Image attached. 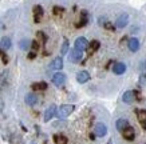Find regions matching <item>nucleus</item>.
I'll return each instance as SVG.
<instances>
[{
	"instance_id": "nucleus-1",
	"label": "nucleus",
	"mask_w": 146,
	"mask_h": 144,
	"mask_svg": "<svg viewBox=\"0 0 146 144\" xmlns=\"http://www.w3.org/2000/svg\"><path fill=\"white\" fill-rule=\"evenodd\" d=\"M74 109H75V107L72 104H64L59 108V111H56V115L60 119H66L67 116H70V114H72Z\"/></svg>"
},
{
	"instance_id": "nucleus-2",
	"label": "nucleus",
	"mask_w": 146,
	"mask_h": 144,
	"mask_svg": "<svg viewBox=\"0 0 146 144\" xmlns=\"http://www.w3.org/2000/svg\"><path fill=\"white\" fill-rule=\"evenodd\" d=\"M82 56H83V53H82V51H79V49H76V48H74V49H71V51H70L68 59H70L71 63H78V61L82 60Z\"/></svg>"
},
{
	"instance_id": "nucleus-3",
	"label": "nucleus",
	"mask_w": 146,
	"mask_h": 144,
	"mask_svg": "<svg viewBox=\"0 0 146 144\" xmlns=\"http://www.w3.org/2000/svg\"><path fill=\"white\" fill-rule=\"evenodd\" d=\"M52 83L56 85V87H62L63 84L66 83V75L62 74V72H56V74L52 76Z\"/></svg>"
},
{
	"instance_id": "nucleus-4",
	"label": "nucleus",
	"mask_w": 146,
	"mask_h": 144,
	"mask_svg": "<svg viewBox=\"0 0 146 144\" xmlns=\"http://www.w3.org/2000/svg\"><path fill=\"white\" fill-rule=\"evenodd\" d=\"M122 136H123V139L131 141V140H134V137H135V130H134L133 127L127 126L123 131H122Z\"/></svg>"
},
{
	"instance_id": "nucleus-5",
	"label": "nucleus",
	"mask_w": 146,
	"mask_h": 144,
	"mask_svg": "<svg viewBox=\"0 0 146 144\" xmlns=\"http://www.w3.org/2000/svg\"><path fill=\"white\" fill-rule=\"evenodd\" d=\"M87 45H89V43H87V39H86V37H83V36L78 37V39L75 40V43H74V48L79 49V51H82V52H83L84 49L87 48Z\"/></svg>"
},
{
	"instance_id": "nucleus-6",
	"label": "nucleus",
	"mask_w": 146,
	"mask_h": 144,
	"mask_svg": "<svg viewBox=\"0 0 146 144\" xmlns=\"http://www.w3.org/2000/svg\"><path fill=\"white\" fill-rule=\"evenodd\" d=\"M129 24V15L127 13H122L119 18L117 19V22H115V26L117 28H123Z\"/></svg>"
},
{
	"instance_id": "nucleus-7",
	"label": "nucleus",
	"mask_w": 146,
	"mask_h": 144,
	"mask_svg": "<svg viewBox=\"0 0 146 144\" xmlns=\"http://www.w3.org/2000/svg\"><path fill=\"white\" fill-rule=\"evenodd\" d=\"M55 115H56V107H55V105H50L48 108L46 109L43 119H44V122H50V120H51Z\"/></svg>"
},
{
	"instance_id": "nucleus-8",
	"label": "nucleus",
	"mask_w": 146,
	"mask_h": 144,
	"mask_svg": "<svg viewBox=\"0 0 146 144\" xmlns=\"http://www.w3.org/2000/svg\"><path fill=\"white\" fill-rule=\"evenodd\" d=\"M90 80V74L87 71H79L78 74H76V82L80 84L83 83H87Z\"/></svg>"
},
{
	"instance_id": "nucleus-9",
	"label": "nucleus",
	"mask_w": 146,
	"mask_h": 144,
	"mask_svg": "<svg viewBox=\"0 0 146 144\" xmlns=\"http://www.w3.org/2000/svg\"><path fill=\"white\" fill-rule=\"evenodd\" d=\"M127 47H129V49H130L131 52H137L138 49H139V40H138L137 37H131V39H129Z\"/></svg>"
},
{
	"instance_id": "nucleus-10",
	"label": "nucleus",
	"mask_w": 146,
	"mask_h": 144,
	"mask_svg": "<svg viewBox=\"0 0 146 144\" xmlns=\"http://www.w3.org/2000/svg\"><path fill=\"white\" fill-rule=\"evenodd\" d=\"M106 133H107V127L103 123H98L97 126H95V135L98 137H103Z\"/></svg>"
},
{
	"instance_id": "nucleus-11",
	"label": "nucleus",
	"mask_w": 146,
	"mask_h": 144,
	"mask_svg": "<svg viewBox=\"0 0 146 144\" xmlns=\"http://www.w3.org/2000/svg\"><path fill=\"white\" fill-rule=\"evenodd\" d=\"M113 72L115 75H123L126 72V64L125 63H115L113 67Z\"/></svg>"
},
{
	"instance_id": "nucleus-12",
	"label": "nucleus",
	"mask_w": 146,
	"mask_h": 144,
	"mask_svg": "<svg viewBox=\"0 0 146 144\" xmlns=\"http://www.w3.org/2000/svg\"><path fill=\"white\" fill-rule=\"evenodd\" d=\"M50 68H52V70H56V71H60L63 68V59L62 57H55L52 61H51V64H50Z\"/></svg>"
},
{
	"instance_id": "nucleus-13",
	"label": "nucleus",
	"mask_w": 146,
	"mask_h": 144,
	"mask_svg": "<svg viewBox=\"0 0 146 144\" xmlns=\"http://www.w3.org/2000/svg\"><path fill=\"white\" fill-rule=\"evenodd\" d=\"M11 45H12V41H11V39H9L8 36H4V37H1V39H0V48H1L3 51L9 49Z\"/></svg>"
},
{
	"instance_id": "nucleus-14",
	"label": "nucleus",
	"mask_w": 146,
	"mask_h": 144,
	"mask_svg": "<svg viewBox=\"0 0 146 144\" xmlns=\"http://www.w3.org/2000/svg\"><path fill=\"white\" fill-rule=\"evenodd\" d=\"M24 101H26L28 105H35L36 103H38V96H36L34 92H30V93H27L26 95Z\"/></svg>"
},
{
	"instance_id": "nucleus-15",
	"label": "nucleus",
	"mask_w": 146,
	"mask_h": 144,
	"mask_svg": "<svg viewBox=\"0 0 146 144\" xmlns=\"http://www.w3.org/2000/svg\"><path fill=\"white\" fill-rule=\"evenodd\" d=\"M31 88H32V91H44L46 88H47V83L46 82H36V83H34L31 85Z\"/></svg>"
},
{
	"instance_id": "nucleus-16",
	"label": "nucleus",
	"mask_w": 146,
	"mask_h": 144,
	"mask_svg": "<svg viewBox=\"0 0 146 144\" xmlns=\"http://www.w3.org/2000/svg\"><path fill=\"white\" fill-rule=\"evenodd\" d=\"M43 16V8L40 5H35L34 7V18H35V22H40V18Z\"/></svg>"
},
{
	"instance_id": "nucleus-17",
	"label": "nucleus",
	"mask_w": 146,
	"mask_h": 144,
	"mask_svg": "<svg viewBox=\"0 0 146 144\" xmlns=\"http://www.w3.org/2000/svg\"><path fill=\"white\" fill-rule=\"evenodd\" d=\"M129 126V122L127 120H126V119H118V120H117V123H115V127H117V130H118V131H123L125 128H126V127Z\"/></svg>"
},
{
	"instance_id": "nucleus-18",
	"label": "nucleus",
	"mask_w": 146,
	"mask_h": 144,
	"mask_svg": "<svg viewBox=\"0 0 146 144\" xmlns=\"http://www.w3.org/2000/svg\"><path fill=\"white\" fill-rule=\"evenodd\" d=\"M67 137L62 133H56V135H54V143L55 144H67Z\"/></svg>"
},
{
	"instance_id": "nucleus-19",
	"label": "nucleus",
	"mask_w": 146,
	"mask_h": 144,
	"mask_svg": "<svg viewBox=\"0 0 146 144\" xmlns=\"http://www.w3.org/2000/svg\"><path fill=\"white\" fill-rule=\"evenodd\" d=\"M122 100L125 101V103H131V101L134 100V92L133 91H126L123 93V96H122Z\"/></svg>"
},
{
	"instance_id": "nucleus-20",
	"label": "nucleus",
	"mask_w": 146,
	"mask_h": 144,
	"mask_svg": "<svg viewBox=\"0 0 146 144\" xmlns=\"http://www.w3.org/2000/svg\"><path fill=\"white\" fill-rule=\"evenodd\" d=\"M87 22H89V16H87V12L86 11H82V13H80V20L79 23H78V27H83L87 24Z\"/></svg>"
},
{
	"instance_id": "nucleus-21",
	"label": "nucleus",
	"mask_w": 146,
	"mask_h": 144,
	"mask_svg": "<svg viewBox=\"0 0 146 144\" xmlns=\"http://www.w3.org/2000/svg\"><path fill=\"white\" fill-rule=\"evenodd\" d=\"M137 118L138 120L142 123V126H145L146 124V109H138L137 111Z\"/></svg>"
},
{
	"instance_id": "nucleus-22",
	"label": "nucleus",
	"mask_w": 146,
	"mask_h": 144,
	"mask_svg": "<svg viewBox=\"0 0 146 144\" xmlns=\"http://www.w3.org/2000/svg\"><path fill=\"white\" fill-rule=\"evenodd\" d=\"M30 40H27V39H23L19 41V47H20V49H23V51H27L28 48H30Z\"/></svg>"
},
{
	"instance_id": "nucleus-23",
	"label": "nucleus",
	"mask_w": 146,
	"mask_h": 144,
	"mask_svg": "<svg viewBox=\"0 0 146 144\" xmlns=\"http://www.w3.org/2000/svg\"><path fill=\"white\" fill-rule=\"evenodd\" d=\"M87 47H90V51H97V49H99V47H101V43H99L98 40H93Z\"/></svg>"
},
{
	"instance_id": "nucleus-24",
	"label": "nucleus",
	"mask_w": 146,
	"mask_h": 144,
	"mask_svg": "<svg viewBox=\"0 0 146 144\" xmlns=\"http://www.w3.org/2000/svg\"><path fill=\"white\" fill-rule=\"evenodd\" d=\"M68 47H70V44H68V40H64V41H63V45H62V49H60L62 55H66V53L68 52Z\"/></svg>"
},
{
	"instance_id": "nucleus-25",
	"label": "nucleus",
	"mask_w": 146,
	"mask_h": 144,
	"mask_svg": "<svg viewBox=\"0 0 146 144\" xmlns=\"http://www.w3.org/2000/svg\"><path fill=\"white\" fill-rule=\"evenodd\" d=\"M31 48H32V51H34V52H36V51L39 49V43H38V40H34V41H32Z\"/></svg>"
},
{
	"instance_id": "nucleus-26",
	"label": "nucleus",
	"mask_w": 146,
	"mask_h": 144,
	"mask_svg": "<svg viewBox=\"0 0 146 144\" xmlns=\"http://www.w3.org/2000/svg\"><path fill=\"white\" fill-rule=\"evenodd\" d=\"M139 84L141 85H146V75L142 74L141 76H139Z\"/></svg>"
},
{
	"instance_id": "nucleus-27",
	"label": "nucleus",
	"mask_w": 146,
	"mask_h": 144,
	"mask_svg": "<svg viewBox=\"0 0 146 144\" xmlns=\"http://www.w3.org/2000/svg\"><path fill=\"white\" fill-rule=\"evenodd\" d=\"M63 11H64V9H63L62 7H54V13H55V15H60Z\"/></svg>"
},
{
	"instance_id": "nucleus-28",
	"label": "nucleus",
	"mask_w": 146,
	"mask_h": 144,
	"mask_svg": "<svg viewBox=\"0 0 146 144\" xmlns=\"http://www.w3.org/2000/svg\"><path fill=\"white\" fill-rule=\"evenodd\" d=\"M36 35H38V37H40V40H42V41H44V43H46V40H47V36H46L43 32H38Z\"/></svg>"
},
{
	"instance_id": "nucleus-29",
	"label": "nucleus",
	"mask_w": 146,
	"mask_h": 144,
	"mask_svg": "<svg viewBox=\"0 0 146 144\" xmlns=\"http://www.w3.org/2000/svg\"><path fill=\"white\" fill-rule=\"evenodd\" d=\"M28 57H30V59H34V57H35V52H31L28 55Z\"/></svg>"
},
{
	"instance_id": "nucleus-30",
	"label": "nucleus",
	"mask_w": 146,
	"mask_h": 144,
	"mask_svg": "<svg viewBox=\"0 0 146 144\" xmlns=\"http://www.w3.org/2000/svg\"><path fill=\"white\" fill-rule=\"evenodd\" d=\"M107 144H113V141H111V140H110V141H109V143H107Z\"/></svg>"
}]
</instances>
